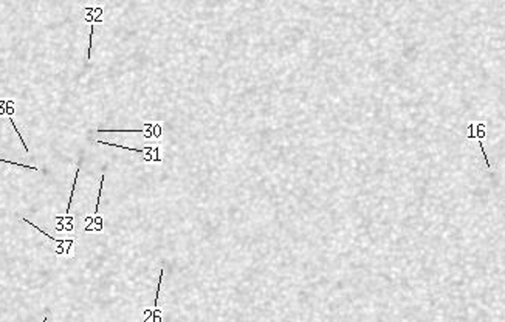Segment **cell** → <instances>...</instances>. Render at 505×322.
<instances>
[{
	"label": "cell",
	"instance_id": "obj_2",
	"mask_svg": "<svg viewBox=\"0 0 505 322\" xmlns=\"http://www.w3.org/2000/svg\"><path fill=\"white\" fill-rule=\"evenodd\" d=\"M23 221H25V223H28L30 226H33V228H36V229H37V231H39V233H40L42 236H47V237H49V239H50L52 242H55V243H58V245H73V243H75V240H73V239H70V240H62V239H55L53 236H50V234H47V233H43V231H42V229H40L39 226H36L34 223H31V221H30V220H27V218H23Z\"/></svg>",
	"mask_w": 505,
	"mask_h": 322
},
{
	"label": "cell",
	"instance_id": "obj_1",
	"mask_svg": "<svg viewBox=\"0 0 505 322\" xmlns=\"http://www.w3.org/2000/svg\"><path fill=\"white\" fill-rule=\"evenodd\" d=\"M100 133L103 132H119V133H145V138L146 140H161V133H163V122H145V126L141 129H129V130H115V129H100L98 130Z\"/></svg>",
	"mask_w": 505,
	"mask_h": 322
},
{
	"label": "cell",
	"instance_id": "obj_3",
	"mask_svg": "<svg viewBox=\"0 0 505 322\" xmlns=\"http://www.w3.org/2000/svg\"><path fill=\"white\" fill-rule=\"evenodd\" d=\"M81 164H82V157L79 158V163H78V167H76V174H75V178H73V185H71V191H70V199H68V203H67V211H65V214H67V215L70 214V208H71V203H73V195H75V191H76V183H78V177H79Z\"/></svg>",
	"mask_w": 505,
	"mask_h": 322
},
{
	"label": "cell",
	"instance_id": "obj_5",
	"mask_svg": "<svg viewBox=\"0 0 505 322\" xmlns=\"http://www.w3.org/2000/svg\"><path fill=\"white\" fill-rule=\"evenodd\" d=\"M10 122L13 124V127H14V130H16V133H17V136H19V140H20V143H22V146H23V151H25V154H28L30 152V149H28V146L25 144V141H23V138H22V135H20V132H19V129H17V124H16V121L10 116Z\"/></svg>",
	"mask_w": 505,
	"mask_h": 322
},
{
	"label": "cell",
	"instance_id": "obj_4",
	"mask_svg": "<svg viewBox=\"0 0 505 322\" xmlns=\"http://www.w3.org/2000/svg\"><path fill=\"white\" fill-rule=\"evenodd\" d=\"M103 188H104V174L101 177V183H100V191H98V200H97V208L93 211V215L100 214V203H101V195H103Z\"/></svg>",
	"mask_w": 505,
	"mask_h": 322
}]
</instances>
